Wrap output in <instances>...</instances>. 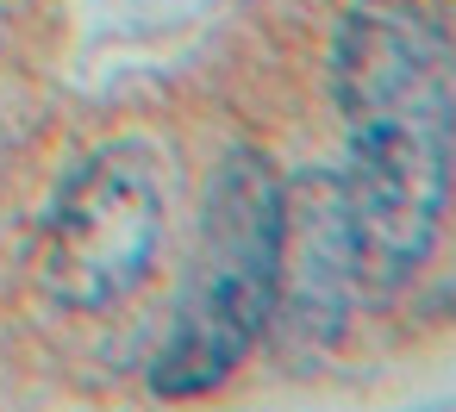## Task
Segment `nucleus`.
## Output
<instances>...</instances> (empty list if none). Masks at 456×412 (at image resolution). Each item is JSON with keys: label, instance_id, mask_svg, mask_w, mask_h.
Here are the masks:
<instances>
[{"label": "nucleus", "instance_id": "f257e3e1", "mask_svg": "<svg viewBox=\"0 0 456 412\" xmlns=\"http://www.w3.org/2000/svg\"><path fill=\"white\" fill-rule=\"evenodd\" d=\"M344 213L362 294H394L437 244L456 182V57L419 0H344L331 32Z\"/></svg>", "mask_w": 456, "mask_h": 412}, {"label": "nucleus", "instance_id": "f03ea898", "mask_svg": "<svg viewBox=\"0 0 456 412\" xmlns=\"http://www.w3.org/2000/svg\"><path fill=\"white\" fill-rule=\"evenodd\" d=\"M281 213L288 182L275 175L269 150L232 144L207 182L200 250L175 300L169 337L151 362V393L163 400L213 393L256 350L281 294Z\"/></svg>", "mask_w": 456, "mask_h": 412}, {"label": "nucleus", "instance_id": "7ed1b4c3", "mask_svg": "<svg viewBox=\"0 0 456 412\" xmlns=\"http://www.w3.org/2000/svg\"><path fill=\"white\" fill-rule=\"evenodd\" d=\"M163 250V182L144 144L88 150L38 225V281L69 312H107L144 287Z\"/></svg>", "mask_w": 456, "mask_h": 412}, {"label": "nucleus", "instance_id": "20e7f679", "mask_svg": "<svg viewBox=\"0 0 456 412\" xmlns=\"http://www.w3.org/2000/svg\"><path fill=\"white\" fill-rule=\"evenodd\" d=\"M356 244H350V213L338 169L288 182V213H281V294L275 312L288 319L294 343H331L344 331V312L356 300Z\"/></svg>", "mask_w": 456, "mask_h": 412}, {"label": "nucleus", "instance_id": "39448f33", "mask_svg": "<svg viewBox=\"0 0 456 412\" xmlns=\"http://www.w3.org/2000/svg\"><path fill=\"white\" fill-rule=\"evenodd\" d=\"M450 13H456V0H450ZM450 57H456V44H450Z\"/></svg>", "mask_w": 456, "mask_h": 412}]
</instances>
